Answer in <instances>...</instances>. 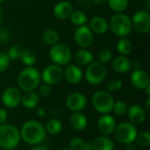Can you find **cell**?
<instances>
[{
	"mask_svg": "<svg viewBox=\"0 0 150 150\" xmlns=\"http://www.w3.org/2000/svg\"><path fill=\"white\" fill-rule=\"evenodd\" d=\"M144 91H146V94H147V96H148V97H149L150 96V85H149V86H148V87H147V88H146Z\"/></svg>",
	"mask_w": 150,
	"mask_h": 150,
	"instance_id": "obj_47",
	"label": "cell"
},
{
	"mask_svg": "<svg viewBox=\"0 0 150 150\" xmlns=\"http://www.w3.org/2000/svg\"><path fill=\"white\" fill-rule=\"evenodd\" d=\"M132 27L137 33L144 34L150 30V14L149 11L141 10L136 11L131 18Z\"/></svg>",
	"mask_w": 150,
	"mask_h": 150,
	"instance_id": "obj_9",
	"label": "cell"
},
{
	"mask_svg": "<svg viewBox=\"0 0 150 150\" xmlns=\"http://www.w3.org/2000/svg\"><path fill=\"white\" fill-rule=\"evenodd\" d=\"M21 96L18 89L16 87H9L2 94V102L7 108L13 109L20 104Z\"/></svg>",
	"mask_w": 150,
	"mask_h": 150,
	"instance_id": "obj_12",
	"label": "cell"
},
{
	"mask_svg": "<svg viewBox=\"0 0 150 150\" xmlns=\"http://www.w3.org/2000/svg\"><path fill=\"white\" fill-rule=\"evenodd\" d=\"M87 119L81 112L72 113L69 118V125L76 131H83L87 127Z\"/></svg>",
	"mask_w": 150,
	"mask_h": 150,
	"instance_id": "obj_22",
	"label": "cell"
},
{
	"mask_svg": "<svg viewBox=\"0 0 150 150\" xmlns=\"http://www.w3.org/2000/svg\"><path fill=\"white\" fill-rule=\"evenodd\" d=\"M87 104L86 97L80 92H73L66 99L67 107L73 112H81L84 109Z\"/></svg>",
	"mask_w": 150,
	"mask_h": 150,
	"instance_id": "obj_13",
	"label": "cell"
},
{
	"mask_svg": "<svg viewBox=\"0 0 150 150\" xmlns=\"http://www.w3.org/2000/svg\"><path fill=\"white\" fill-rule=\"evenodd\" d=\"M51 92V85L47 83H43L40 86L39 88V95L40 97H47Z\"/></svg>",
	"mask_w": 150,
	"mask_h": 150,
	"instance_id": "obj_38",
	"label": "cell"
},
{
	"mask_svg": "<svg viewBox=\"0 0 150 150\" xmlns=\"http://www.w3.org/2000/svg\"><path fill=\"white\" fill-rule=\"evenodd\" d=\"M125 150H135V146L132 143H128V144H126V147H125Z\"/></svg>",
	"mask_w": 150,
	"mask_h": 150,
	"instance_id": "obj_41",
	"label": "cell"
},
{
	"mask_svg": "<svg viewBox=\"0 0 150 150\" xmlns=\"http://www.w3.org/2000/svg\"><path fill=\"white\" fill-rule=\"evenodd\" d=\"M84 76L90 84L98 85L105 80L106 76V68L105 64L99 62H92L87 65Z\"/></svg>",
	"mask_w": 150,
	"mask_h": 150,
	"instance_id": "obj_8",
	"label": "cell"
},
{
	"mask_svg": "<svg viewBox=\"0 0 150 150\" xmlns=\"http://www.w3.org/2000/svg\"><path fill=\"white\" fill-rule=\"evenodd\" d=\"M145 4H146V7L148 9V11L150 10V0H145Z\"/></svg>",
	"mask_w": 150,
	"mask_h": 150,
	"instance_id": "obj_46",
	"label": "cell"
},
{
	"mask_svg": "<svg viewBox=\"0 0 150 150\" xmlns=\"http://www.w3.org/2000/svg\"><path fill=\"white\" fill-rule=\"evenodd\" d=\"M114 137L120 144H128L135 141L137 136V128L135 125L129 122H123L116 126L114 130Z\"/></svg>",
	"mask_w": 150,
	"mask_h": 150,
	"instance_id": "obj_6",
	"label": "cell"
},
{
	"mask_svg": "<svg viewBox=\"0 0 150 150\" xmlns=\"http://www.w3.org/2000/svg\"><path fill=\"white\" fill-rule=\"evenodd\" d=\"M7 120V112L3 109V108H0V126L5 124Z\"/></svg>",
	"mask_w": 150,
	"mask_h": 150,
	"instance_id": "obj_39",
	"label": "cell"
},
{
	"mask_svg": "<svg viewBox=\"0 0 150 150\" xmlns=\"http://www.w3.org/2000/svg\"><path fill=\"white\" fill-rule=\"evenodd\" d=\"M10 65V59L6 54L0 53V73L4 72Z\"/></svg>",
	"mask_w": 150,
	"mask_h": 150,
	"instance_id": "obj_37",
	"label": "cell"
},
{
	"mask_svg": "<svg viewBox=\"0 0 150 150\" xmlns=\"http://www.w3.org/2000/svg\"><path fill=\"white\" fill-rule=\"evenodd\" d=\"M54 15L59 19H66L69 18L73 11L72 4L68 1H60L54 7Z\"/></svg>",
	"mask_w": 150,
	"mask_h": 150,
	"instance_id": "obj_18",
	"label": "cell"
},
{
	"mask_svg": "<svg viewBox=\"0 0 150 150\" xmlns=\"http://www.w3.org/2000/svg\"><path fill=\"white\" fill-rule=\"evenodd\" d=\"M2 40H2V37H1V34H0V44L2 43Z\"/></svg>",
	"mask_w": 150,
	"mask_h": 150,
	"instance_id": "obj_48",
	"label": "cell"
},
{
	"mask_svg": "<svg viewBox=\"0 0 150 150\" xmlns=\"http://www.w3.org/2000/svg\"><path fill=\"white\" fill-rule=\"evenodd\" d=\"M49 57L54 64L64 66L70 62L72 59V52L67 45L57 43L51 46L49 50Z\"/></svg>",
	"mask_w": 150,
	"mask_h": 150,
	"instance_id": "obj_7",
	"label": "cell"
},
{
	"mask_svg": "<svg viewBox=\"0 0 150 150\" xmlns=\"http://www.w3.org/2000/svg\"><path fill=\"white\" fill-rule=\"evenodd\" d=\"M127 116L130 122L134 125H141L146 120L147 113L139 105H134L127 110Z\"/></svg>",
	"mask_w": 150,
	"mask_h": 150,
	"instance_id": "obj_17",
	"label": "cell"
},
{
	"mask_svg": "<svg viewBox=\"0 0 150 150\" xmlns=\"http://www.w3.org/2000/svg\"><path fill=\"white\" fill-rule=\"evenodd\" d=\"M135 141L139 147L149 148L150 146V133L148 131H144L140 134H137Z\"/></svg>",
	"mask_w": 150,
	"mask_h": 150,
	"instance_id": "obj_32",
	"label": "cell"
},
{
	"mask_svg": "<svg viewBox=\"0 0 150 150\" xmlns=\"http://www.w3.org/2000/svg\"><path fill=\"white\" fill-rule=\"evenodd\" d=\"M84 142L80 137H74L69 142V149L71 150H84Z\"/></svg>",
	"mask_w": 150,
	"mask_h": 150,
	"instance_id": "obj_35",
	"label": "cell"
},
{
	"mask_svg": "<svg viewBox=\"0 0 150 150\" xmlns=\"http://www.w3.org/2000/svg\"><path fill=\"white\" fill-rule=\"evenodd\" d=\"M83 71L79 66L76 64H68L63 70V77L71 84H77L83 79Z\"/></svg>",
	"mask_w": 150,
	"mask_h": 150,
	"instance_id": "obj_16",
	"label": "cell"
},
{
	"mask_svg": "<svg viewBox=\"0 0 150 150\" xmlns=\"http://www.w3.org/2000/svg\"><path fill=\"white\" fill-rule=\"evenodd\" d=\"M92 105L95 110L101 114H108L112 111L114 98L106 91H98L91 98Z\"/></svg>",
	"mask_w": 150,
	"mask_h": 150,
	"instance_id": "obj_5",
	"label": "cell"
},
{
	"mask_svg": "<svg viewBox=\"0 0 150 150\" xmlns=\"http://www.w3.org/2000/svg\"><path fill=\"white\" fill-rule=\"evenodd\" d=\"M4 150H9V149H4Z\"/></svg>",
	"mask_w": 150,
	"mask_h": 150,
	"instance_id": "obj_52",
	"label": "cell"
},
{
	"mask_svg": "<svg viewBox=\"0 0 150 150\" xmlns=\"http://www.w3.org/2000/svg\"><path fill=\"white\" fill-rule=\"evenodd\" d=\"M75 1H78V2H80V1H83V0H75Z\"/></svg>",
	"mask_w": 150,
	"mask_h": 150,
	"instance_id": "obj_51",
	"label": "cell"
},
{
	"mask_svg": "<svg viewBox=\"0 0 150 150\" xmlns=\"http://www.w3.org/2000/svg\"><path fill=\"white\" fill-rule=\"evenodd\" d=\"M122 85H123V83L121 80L114 79V80H112L111 82H109L106 87L109 91H118L122 88Z\"/></svg>",
	"mask_w": 150,
	"mask_h": 150,
	"instance_id": "obj_36",
	"label": "cell"
},
{
	"mask_svg": "<svg viewBox=\"0 0 150 150\" xmlns=\"http://www.w3.org/2000/svg\"><path fill=\"white\" fill-rule=\"evenodd\" d=\"M74 39L76 43L82 48L89 47L94 40L93 32L90 28L89 25H83L81 26H78L76 30L75 31Z\"/></svg>",
	"mask_w": 150,
	"mask_h": 150,
	"instance_id": "obj_11",
	"label": "cell"
},
{
	"mask_svg": "<svg viewBox=\"0 0 150 150\" xmlns=\"http://www.w3.org/2000/svg\"><path fill=\"white\" fill-rule=\"evenodd\" d=\"M116 127L115 119L109 114H103L98 120V129L103 135H110Z\"/></svg>",
	"mask_w": 150,
	"mask_h": 150,
	"instance_id": "obj_15",
	"label": "cell"
},
{
	"mask_svg": "<svg viewBox=\"0 0 150 150\" xmlns=\"http://www.w3.org/2000/svg\"><path fill=\"white\" fill-rule=\"evenodd\" d=\"M98 61L99 62L103 64H106L111 62L112 59V53L110 49L108 48H103L99 53H98Z\"/></svg>",
	"mask_w": 150,
	"mask_h": 150,
	"instance_id": "obj_34",
	"label": "cell"
},
{
	"mask_svg": "<svg viewBox=\"0 0 150 150\" xmlns=\"http://www.w3.org/2000/svg\"><path fill=\"white\" fill-rule=\"evenodd\" d=\"M20 140V133L16 127L8 124L0 126V148L12 150L19 144Z\"/></svg>",
	"mask_w": 150,
	"mask_h": 150,
	"instance_id": "obj_3",
	"label": "cell"
},
{
	"mask_svg": "<svg viewBox=\"0 0 150 150\" xmlns=\"http://www.w3.org/2000/svg\"><path fill=\"white\" fill-rule=\"evenodd\" d=\"M145 109H146V112L147 113H149L150 112V98L149 97L147 101H146V106H145Z\"/></svg>",
	"mask_w": 150,
	"mask_h": 150,
	"instance_id": "obj_40",
	"label": "cell"
},
{
	"mask_svg": "<svg viewBox=\"0 0 150 150\" xmlns=\"http://www.w3.org/2000/svg\"><path fill=\"white\" fill-rule=\"evenodd\" d=\"M131 83L135 89L144 91L149 85H150L149 76L143 69H134L131 74Z\"/></svg>",
	"mask_w": 150,
	"mask_h": 150,
	"instance_id": "obj_14",
	"label": "cell"
},
{
	"mask_svg": "<svg viewBox=\"0 0 150 150\" xmlns=\"http://www.w3.org/2000/svg\"><path fill=\"white\" fill-rule=\"evenodd\" d=\"M25 51L24 47L19 44V43H15L13 44L7 51V56L9 57V59L11 60H17V59H20L23 53Z\"/></svg>",
	"mask_w": 150,
	"mask_h": 150,
	"instance_id": "obj_31",
	"label": "cell"
},
{
	"mask_svg": "<svg viewBox=\"0 0 150 150\" xmlns=\"http://www.w3.org/2000/svg\"><path fill=\"white\" fill-rule=\"evenodd\" d=\"M40 102L39 95L34 91H25L24 95L21 96L20 104L26 109L35 108Z\"/></svg>",
	"mask_w": 150,
	"mask_h": 150,
	"instance_id": "obj_23",
	"label": "cell"
},
{
	"mask_svg": "<svg viewBox=\"0 0 150 150\" xmlns=\"http://www.w3.org/2000/svg\"><path fill=\"white\" fill-rule=\"evenodd\" d=\"M61 150H71V149H66V148H65V149H62Z\"/></svg>",
	"mask_w": 150,
	"mask_h": 150,
	"instance_id": "obj_49",
	"label": "cell"
},
{
	"mask_svg": "<svg viewBox=\"0 0 150 150\" xmlns=\"http://www.w3.org/2000/svg\"><path fill=\"white\" fill-rule=\"evenodd\" d=\"M91 150H113L114 143L105 135L96 137L91 142Z\"/></svg>",
	"mask_w": 150,
	"mask_h": 150,
	"instance_id": "obj_20",
	"label": "cell"
},
{
	"mask_svg": "<svg viewBox=\"0 0 150 150\" xmlns=\"http://www.w3.org/2000/svg\"><path fill=\"white\" fill-rule=\"evenodd\" d=\"M90 28L91 31L98 34H103L105 33L109 29V24L108 21L101 16H96L91 18L90 22Z\"/></svg>",
	"mask_w": 150,
	"mask_h": 150,
	"instance_id": "obj_19",
	"label": "cell"
},
{
	"mask_svg": "<svg viewBox=\"0 0 150 150\" xmlns=\"http://www.w3.org/2000/svg\"><path fill=\"white\" fill-rule=\"evenodd\" d=\"M4 0H0V4H2V3H4Z\"/></svg>",
	"mask_w": 150,
	"mask_h": 150,
	"instance_id": "obj_50",
	"label": "cell"
},
{
	"mask_svg": "<svg viewBox=\"0 0 150 150\" xmlns=\"http://www.w3.org/2000/svg\"><path fill=\"white\" fill-rule=\"evenodd\" d=\"M117 50L120 55L127 56L131 54L133 50V44L128 39H127V37L121 38L117 43Z\"/></svg>",
	"mask_w": 150,
	"mask_h": 150,
	"instance_id": "obj_25",
	"label": "cell"
},
{
	"mask_svg": "<svg viewBox=\"0 0 150 150\" xmlns=\"http://www.w3.org/2000/svg\"><path fill=\"white\" fill-rule=\"evenodd\" d=\"M127 110H128V106L124 101L118 100V101L114 102V105L112 107V112L116 115H118V116L125 115L127 112Z\"/></svg>",
	"mask_w": 150,
	"mask_h": 150,
	"instance_id": "obj_33",
	"label": "cell"
},
{
	"mask_svg": "<svg viewBox=\"0 0 150 150\" xmlns=\"http://www.w3.org/2000/svg\"><path fill=\"white\" fill-rule=\"evenodd\" d=\"M41 80L40 73L33 66L25 68L18 75V83L24 91H33L36 90Z\"/></svg>",
	"mask_w": 150,
	"mask_h": 150,
	"instance_id": "obj_2",
	"label": "cell"
},
{
	"mask_svg": "<svg viewBox=\"0 0 150 150\" xmlns=\"http://www.w3.org/2000/svg\"><path fill=\"white\" fill-rule=\"evenodd\" d=\"M107 3L110 9L116 13L125 11L129 4L128 0H107Z\"/></svg>",
	"mask_w": 150,
	"mask_h": 150,
	"instance_id": "obj_28",
	"label": "cell"
},
{
	"mask_svg": "<svg viewBox=\"0 0 150 150\" xmlns=\"http://www.w3.org/2000/svg\"><path fill=\"white\" fill-rule=\"evenodd\" d=\"M46 131L53 135L58 134L62 130V123L57 119H51L46 124Z\"/></svg>",
	"mask_w": 150,
	"mask_h": 150,
	"instance_id": "obj_29",
	"label": "cell"
},
{
	"mask_svg": "<svg viewBox=\"0 0 150 150\" xmlns=\"http://www.w3.org/2000/svg\"><path fill=\"white\" fill-rule=\"evenodd\" d=\"M84 150H91V143L90 142H84Z\"/></svg>",
	"mask_w": 150,
	"mask_h": 150,
	"instance_id": "obj_43",
	"label": "cell"
},
{
	"mask_svg": "<svg viewBox=\"0 0 150 150\" xmlns=\"http://www.w3.org/2000/svg\"><path fill=\"white\" fill-rule=\"evenodd\" d=\"M3 18H4V12H3L2 9L0 8V25H1V24H2Z\"/></svg>",
	"mask_w": 150,
	"mask_h": 150,
	"instance_id": "obj_45",
	"label": "cell"
},
{
	"mask_svg": "<svg viewBox=\"0 0 150 150\" xmlns=\"http://www.w3.org/2000/svg\"><path fill=\"white\" fill-rule=\"evenodd\" d=\"M112 69L119 74H126L131 69V61L124 55L117 56L112 63Z\"/></svg>",
	"mask_w": 150,
	"mask_h": 150,
	"instance_id": "obj_21",
	"label": "cell"
},
{
	"mask_svg": "<svg viewBox=\"0 0 150 150\" xmlns=\"http://www.w3.org/2000/svg\"><path fill=\"white\" fill-rule=\"evenodd\" d=\"M75 62L79 66H87L93 62V54L87 49L82 48L76 52L74 55Z\"/></svg>",
	"mask_w": 150,
	"mask_h": 150,
	"instance_id": "obj_24",
	"label": "cell"
},
{
	"mask_svg": "<svg viewBox=\"0 0 150 150\" xmlns=\"http://www.w3.org/2000/svg\"><path fill=\"white\" fill-rule=\"evenodd\" d=\"M59 38V33L54 29H47L42 33V40L49 46L57 44Z\"/></svg>",
	"mask_w": 150,
	"mask_h": 150,
	"instance_id": "obj_26",
	"label": "cell"
},
{
	"mask_svg": "<svg viewBox=\"0 0 150 150\" xmlns=\"http://www.w3.org/2000/svg\"><path fill=\"white\" fill-rule=\"evenodd\" d=\"M69 18H70L71 23L76 26L83 25L88 21V18H87L86 14L80 10L73 11L71 15L69 16Z\"/></svg>",
	"mask_w": 150,
	"mask_h": 150,
	"instance_id": "obj_27",
	"label": "cell"
},
{
	"mask_svg": "<svg viewBox=\"0 0 150 150\" xmlns=\"http://www.w3.org/2000/svg\"><path fill=\"white\" fill-rule=\"evenodd\" d=\"M94 3L98 4H105L107 2V0H92Z\"/></svg>",
	"mask_w": 150,
	"mask_h": 150,
	"instance_id": "obj_44",
	"label": "cell"
},
{
	"mask_svg": "<svg viewBox=\"0 0 150 150\" xmlns=\"http://www.w3.org/2000/svg\"><path fill=\"white\" fill-rule=\"evenodd\" d=\"M31 150H49L47 147L45 146H40V145H37L35 147H33Z\"/></svg>",
	"mask_w": 150,
	"mask_h": 150,
	"instance_id": "obj_42",
	"label": "cell"
},
{
	"mask_svg": "<svg viewBox=\"0 0 150 150\" xmlns=\"http://www.w3.org/2000/svg\"><path fill=\"white\" fill-rule=\"evenodd\" d=\"M18 1H21V0H18Z\"/></svg>",
	"mask_w": 150,
	"mask_h": 150,
	"instance_id": "obj_53",
	"label": "cell"
},
{
	"mask_svg": "<svg viewBox=\"0 0 150 150\" xmlns=\"http://www.w3.org/2000/svg\"><path fill=\"white\" fill-rule=\"evenodd\" d=\"M108 24L111 31L120 38L128 36L133 30L131 18L129 16L122 12L114 14L111 18Z\"/></svg>",
	"mask_w": 150,
	"mask_h": 150,
	"instance_id": "obj_4",
	"label": "cell"
},
{
	"mask_svg": "<svg viewBox=\"0 0 150 150\" xmlns=\"http://www.w3.org/2000/svg\"><path fill=\"white\" fill-rule=\"evenodd\" d=\"M41 79L45 83L49 85H54L60 83L63 78V69L62 66L56 64H51L47 66L42 71Z\"/></svg>",
	"mask_w": 150,
	"mask_h": 150,
	"instance_id": "obj_10",
	"label": "cell"
},
{
	"mask_svg": "<svg viewBox=\"0 0 150 150\" xmlns=\"http://www.w3.org/2000/svg\"><path fill=\"white\" fill-rule=\"evenodd\" d=\"M20 59L26 67H31L36 63L37 55H36V53L33 49H25Z\"/></svg>",
	"mask_w": 150,
	"mask_h": 150,
	"instance_id": "obj_30",
	"label": "cell"
},
{
	"mask_svg": "<svg viewBox=\"0 0 150 150\" xmlns=\"http://www.w3.org/2000/svg\"><path fill=\"white\" fill-rule=\"evenodd\" d=\"M21 139L29 145L37 146L41 144L47 138L45 127L37 120H28L25 122L19 131Z\"/></svg>",
	"mask_w": 150,
	"mask_h": 150,
	"instance_id": "obj_1",
	"label": "cell"
}]
</instances>
